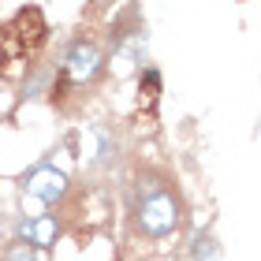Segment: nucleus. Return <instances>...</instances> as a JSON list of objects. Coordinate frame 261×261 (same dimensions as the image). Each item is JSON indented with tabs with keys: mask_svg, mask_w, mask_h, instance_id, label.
<instances>
[{
	"mask_svg": "<svg viewBox=\"0 0 261 261\" xmlns=\"http://www.w3.org/2000/svg\"><path fill=\"white\" fill-rule=\"evenodd\" d=\"M11 34L19 38V45H22V53H34V49H41L45 45V38H49V27H45V15L38 8H22L19 15H15V22H11Z\"/></svg>",
	"mask_w": 261,
	"mask_h": 261,
	"instance_id": "obj_5",
	"label": "nucleus"
},
{
	"mask_svg": "<svg viewBox=\"0 0 261 261\" xmlns=\"http://www.w3.org/2000/svg\"><path fill=\"white\" fill-rule=\"evenodd\" d=\"M22 45H19V38L11 34V27H0V79L4 75H11V71L19 67V60H22Z\"/></svg>",
	"mask_w": 261,
	"mask_h": 261,
	"instance_id": "obj_6",
	"label": "nucleus"
},
{
	"mask_svg": "<svg viewBox=\"0 0 261 261\" xmlns=\"http://www.w3.org/2000/svg\"><path fill=\"white\" fill-rule=\"evenodd\" d=\"M60 75L64 82H75V86H90L105 75V49L93 38H75L64 53V64H60Z\"/></svg>",
	"mask_w": 261,
	"mask_h": 261,
	"instance_id": "obj_2",
	"label": "nucleus"
},
{
	"mask_svg": "<svg viewBox=\"0 0 261 261\" xmlns=\"http://www.w3.org/2000/svg\"><path fill=\"white\" fill-rule=\"evenodd\" d=\"M4 261H38V254H34L27 243H11L8 254H4Z\"/></svg>",
	"mask_w": 261,
	"mask_h": 261,
	"instance_id": "obj_10",
	"label": "nucleus"
},
{
	"mask_svg": "<svg viewBox=\"0 0 261 261\" xmlns=\"http://www.w3.org/2000/svg\"><path fill=\"white\" fill-rule=\"evenodd\" d=\"M191 261H220V243L213 231H198L191 243Z\"/></svg>",
	"mask_w": 261,
	"mask_h": 261,
	"instance_id": "obj_8",
	"label": "nucleus"
},
{
	"mask_svg": "<svg viewBox=\"0 0 261 261\" xmlns=\"http://www.w3.org/2000/svg\"><path fill=\"white\" fill-rule=\"evenodd\" d=\"M157 97H161V71L157 67H142V75H138V101L153 109Z\"/></svg>",
	"mask_w": 261,
	"mask_h": 261,
	"instance_id": "obj_7",
	"label": "nucleus"
},
{
	"mask_svg": "<svg viewBox=\"0 0 261 261\" xmlns=\"http://www.w3.org/2000/svg\"><path fill=\"white\" fill-rule=\"evenodd\" d=\"M116 157V138L105 127H97V164H109Z\"/></svg>",
	"mask_w": 261,
	"mask_h": 261,
	"instance_id": "obj_9",
	"label": "nucleus"
},
{
	"mask_svg": "<svg viewBox=\"0 0 261 261\" xmlns=\"http://www.w3.org/2000/svg\"><path fill=\"white\" fill-rule=\"evenodd\" d=\"M135 224L146 239H168L183 224L179 194L161 175H142L135 187Z\"/></svg>",
	"mask_w": 261,
	"mask_h": 261,
	"instance_id": "obj_1",
	"label": "nucleus"
},
{
	"mask_svg": "<svg viewBox=\"0 0 261 261\" xmlns=\"http://www.w3.org/2000/svg\"><path fill=\"white\" fill-rule=\"evenodd\" d=\"M22 191L30 198H38L41 205H56V201L67 198L71 183H67V175L56 168V164H38V168H30L22 175Z\"/></svg>",
	"mask_w": 261,
	"mask_h": 261,
	"instance_id": "obj_3",
	"label": "nucleus"
},
{
	"mask_svg": "<svg viewBox=\"0 0 261 261\" xmlns=\"http://www.w3.org/2000/svg\"><path fill=\"white\" fill-rule=\"evenodd\" d=\"M56 239H60V224L49 213L19 220V243H27L30 250H49V246H56Z\"/></svg>",
	"mask_w": 261,
	"mask_h": 261,
	"instance_id": "obj_4",
	"label": "nucleus"
}]
</instances>
